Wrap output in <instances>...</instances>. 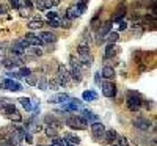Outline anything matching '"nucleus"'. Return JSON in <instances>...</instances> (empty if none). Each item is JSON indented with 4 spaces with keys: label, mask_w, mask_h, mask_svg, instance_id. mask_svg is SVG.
<instances>
[{
    "label": "nucleus",
    "mask_w": 157,
    "mask_h": 146,
    "mask_svg": "<svg viewBox=\"0 0 157 146\" xmlns=\"http://www.w3.org/2000/svg\"><path fill=\"white\" fill-rule=\"evenodd\" d=\"M143 98L140 93L137 91H129L127 93V98H126V105H127V109L130 112H138L141 109V105H143Z\"/></svg>",
    "instance_id": "nucleus-1"
},
{
    "label": "nucleus",
    "mask_w": 157,
    "mask_h": 146,
    "mask_svg": "<svg viewBox=\"0 0 157 146\" xmlns=\"http://www.w3.org/2000/svg\"><path fill=\"white\" fill-rule=\"evenodd\" d=\"M64 124H66L68 127H71V129H74V130H83L88 126L86 121L80 115H71V116H68L66 119H64Z\"/></svg>",
    "instance_id": "nucleus-2"
},
{
    "label": "nucleus",
    "mask_w": 157,
    "mask_h": 146,
    "mask_svg": "<svg viewBox=\"0 0 157 146\" xmlns=\"http://www.w3.org/2000/svg\"><path fill=\"white\" fill-rule=\"evenodd\" d=\"M58 80H60V83H61V86H66V85H69L71 83V75H69V71H68V68L64 64H60L58 66V69H57V75H55Z\"/></svg>",
    "instance_id": "nucleus-3"
},
{
    "label": "nucleus",
    "mask_w": 157,
    "mask_h": 146,
    "mask_svg": "<svg viewBox=\"0 0 157 146\" xmlns=\"http://www.w3.org/2000/svg\"><path fill=\"white\" fill-rule=\"evenodd\" d=\"M101 86H102V94L105 96V98H115L116 96V85L113 83V82H110V80H104L101 82Z\"/></svg>",
    "instance_id": "nucleus-4"
},
{
    "label": "nucleus",
    "mask_w": 157,
    "mask_h": 146,
    "mask_svg": "<svg viewBox=\"0 0 157 146\" xmlns=\"http://www.w3.org/2000/svg\"><path fill=\"white\" fill-rule=\"evenodd\" d=\"M91 127V135H93L94 140H101L104 137V132H105V126H104L101 121H96L93 124H90Z\"/></svg>",
    "instance_id": "nucleus-5"
},
{
    "label": "nucleus",
    "mask_w": 157,
    "mask_h": 146,
    "mask_svg": "<svg viewBox=\"0 0 157 146\" xmlns=\"http://www.w3.org/2000/svg\"><path fill=\"white\" fill-rule=\"evenodd\" d=\"M69 75H71V80L74 82V83H80L82 82V66H80V63H77V64H72V68H71V71H69Z\"/></svg>",
    "instance_id": "nucleus-6"
},
{
    "label": "nucleus",
    "mask_w": 157,
    "mask_h": 146,
    "mask_svg": "<svg viewBox=\"0 0 157 146\" xmlns=\"http://www.w3.org/2000/svg\"><path fill=\"white\" fill-rule=\"evenodd\" d=\"M2 90H10V91H21L22 90V85L17 82V80H13V79H5L0 85Z\"/></svg>",
    "instance_id": "nucleus-7"
},
{
    "label": "nucleus",
    "mask_w": 157,
    "mask_h": 146,
    "mask_svg": "<svg viewBox=\"0 0 157 146\" xmlns=\"http://www.w3.org/2000/svg\"><path fill=\"white\" fill-rule=\"evenodd\" d=\"M134 126L138 129V130H149L151 129V121L145 116H137L134 119Z\"/></svg>",
    "instance_id": "nucleus-8"
},
{
    "label": "nucleus",
    "mask_w": 157,
    "mask_h": 146,
    "mask_svg": "<svg viewBox=\"0 0 157 146\" xmlns=\"http://www.w3.org/2000/svg\"><path fill=\"white\" fill-rule=\"evenodd\" d=\"M82 112V118L85 119V121H86V124L90 126V124H93V123H96V121H99V116L96 115V113H93V112H91V110H80Z\"/></svg>",
    "instance_id": "nucleus-9"
},
{
    "label": "nucleus",
    "mask_w": 157,
    "mask_h": 146,
    "mask_svg": "<svg viewBox=\"0 0 157 146\" xmlns=\"http://www.w3.org/2000/svg\"><path fill=\"white\" fill-rule=\"evenodd\" d=\"M113 29V22L112 21H107V22H104L99 25V29H98V36H102V38H105L109 32H112Z\"/></svg>",
    "instance_id": "nucleus-10"
},
{
    "label": "nucleus",
    "mask_w": 157,
    "mask_h": 146,
    "mask_svg": "<svg viewBox=\"0 0 157 146\" xmlns=\"http://www.w3.org/2000/svg\"><path fill=\"white\" fill-rule=\"evenodd\" d=\"M124 16H126V5H124V3H121L120 6L116 8L115 14L112 16V22H121Z\"/></svg>",
    "instance_id": "nucleus-11"
},
{
    "label": "nucleus",
    "mask_w": 157,
    "mask_h": 146,
    "mask_svg": "<svg viewBox=\"0 0 157 146\" xmlns=\"http://www.w3.org/2000/svg\"><path fill=\"white\" fill-rule=\"evenodd\" d=\"M69 99H71V96L66 94V93H58V94L52 96L49 99V102H52V104H64V102H68Z\"/></svg>",
    "instance_id": "nucleus-12"
},
{
    "label": "nucleus",
    "mask_w": 157,
    "mask_h": 146,
    "mask_svg": "<svg viewBox=\"0 0 157 146\" xmlns=\"http://www.w3.org/2000/svg\"><path fill=\"white\" fill-rule=\"evenodd\" d=\"M38 38L41 39V41L46 44V43H55L57 41V35L52 33V32H41L38 35Z\"/></svg>",
    "instance_id": "nucleus-13"
},
{
    "label": "nucleus",
    "mask_w": 157,
    "mask_h": 146,
    "mask_svg": "<svg viewBox=\"0 0 157 146\" xmlns=\"http://www.w3.org/2000/svg\"><path fill=\"white\" fill-rule=\"evenodd\" d=\"M24 39L29 43V46H43L44 44L41 39L38 38V35H33V33H27L24 36Z\"/></svg>",
    "instance_id": "nucleus-14"
},
{
    "label": "nucleus",
    "mask_w": 157,
    "mask_h": 146,
    "mask_svg": "<svg viewBox=\"0 0 157 146\" xmlns=\"http://www.w3.org/2000/svg\"><path fill=\"white\" fill-rule=\"evenodd\" d=\"M44 123H46V126H49V127H55V129H60V127H61V121H60V119H57L54 115H47V116L44 118Z\"/></svg>",
    "instance_id": "nucleus-15"
},
{
    "label": "nucleus",
    "mask_w": 157,
    "mask_h": 146,
    "mask_svg": "<svg viewBox=\"0 0 157 146\" xmlns=\"http://www.w3.org/2000/svg\"><path fill=\"white\" fill-rule=\"evenodd\" d=\"M115 75H116V71L113 69V66H104L102 68V77L105 80H113Z\"/></svg>",
    "instance_id": "nucleus-16"
},
{
    "label": "nucleus",
    "mask_w": 157,
    "mask_h": 146,
    "mask_svg": "<svg viewBox=\"0 0 157 146\" xmlns=\"http://www.w3.org/2000/svg\"><path fill=\"white\" fill-rule=\"evenodd\" d=\"M116 137H118V132H116L115 129H109V130L105 129V132H104V137H102V138L105 140L107 143L112 144V143L116 141Z\"/></svg>",
    "instance_id": "nucleus-17"
},
{
    "label": "nucleus",
    "mask_w": 157,
    "mask_h": 146,
    "mask_svg": "<svg viewBox=\"0 0 157 146\" xmlns=\"http://www.w3.org/2000/svg\"><path fill=\"white\" fill-rule=\"evenodd\" d=\"M35 6L41 11H46V10H50L52 6V0H35Z\"/></svg>",
    "instance_id": "nucleus-18"
},
{
    "label": "nucleus",
    "mask_w": 157,
    "mask_h": 146,
    "mask_svg": "<svg viewBox=\"0 0 157 146\" xmlns=\"http://www.w3.org/2000/svg\"><path fill=\"white\" fill-rule=\"evenodd\" d=\"M64 141H66V144H72V146L80 144V138H78L77 135H74V134H69V132L64 134Z\"/></svg>",
    "instance_id": "nucleus-19"
},
{
    "label": "nucleus",
    "mask_w": 157,
    "mask_h": 146,
    "mask_svg": "<svg viewBox=\"0 0 157 146\" xmlns=\"http://www.w3.org/2000/svg\"><path fill=\"white\" fill-rule=\"evenodd\" d=\"M47 88L54 90V91H58L61 88V83H60V80L57 77H50V79H47Z\"/></svg>",
    "instance_id": "nucleus-20"
},
{
    "label": "nucleus",
    "mask_w": 157,
    "mask_h": 146,
    "mask_svg": "<svg viewBox=\"0 0 157 146\" xmlns=\"http://www.w3.org/2000/svg\"><path fill=\"white\" fill-rule=\"evenodd\" d=\"M0 110H2L3 112V115L5 116H8V115H11L13 112H16V107H14V104H11V102H5L3 105H2V107H0Z\"/></svg>",
    "instance_id": "nucleus-21"
},
{
    "label": "nucleus",
    "mask_w": 157,
    "mask_h": 146,
    "mask_svg": "<svg viewBox=\"0 0 157 146\" xmlns=\"http://www.w3.org/2000/svg\"><path fill=\"white\" fill-rule=\"evenodd\" d=\"M116 52H118V49H116V46H115V44H107V47H105V54H104V57H105V60L113 58V57L116 55Z\"/></svg>",
    "instance_id": "nucleus-22"
},
{
    "label": "nucleus",
    "mask_w": 157,
    "mask_h": 146,
    "mask_svg": "<svg viewBox=\"0 0 157 146\" xmlns=\"http://www.w3.org/2000/svg\"><path fill=\"white\" fill-rule=\"evenodd\" d=\"M77 54H78V57H85V55H90V47H88V44L83 41V43H80L77 46Z\"/></svg>",
    "instance_id": "nucleus-23"
},
{
    "label": "nucleus",
    "mask_w": 157,
    "mask_h": 146,
    "mask_svg": "<svg viewBox=\"0 0 157 146\" xmlns=\"http://www.w3.org/2000/svg\"><path fill=\"white\" fill-rule=\"evenodd\" d=\"M82 98H83V101H86V102L96 101V99H98V93H96V91H93V90H86V91H83Z\"/></svg>",
    "instance_id": "nucleus-24"
},
{
    "label": "nucleus",
    "mask_w": 157,
    "mask_h": 146,
    "mask_svg": "<svg viewBox=\"0 0 157 146\" xmlns=\"http://www.w3.org/2000/svg\"><path fill=\"white\" fill-rule=\"evenodd\" d=\"M66 13H68L66 17H69V19H74V17H78V16H80V13H78V10H77L75 5H71V6L68 8Z\"/></svg>",
    "instance_id": "nucleus-25"
},
{
    "label": "nucleus",
    "mask_w": 157,
    "mask_h": 146,
    "mask_svg": "<svg viewBox=\"0 0 157 146\" xmlns=\"http://www.w3.org/2000/svg\"><path fill=\"white\" fill-rule=\"evenodd\" d=\"M105 39L109 41V44H115L118 39H120V35H118V32H109Z\"/></svg>",
    "instance_id": "nucleus-26"
},
{
    "label": "nucleus",
    "mask_w": 157,
    "mask_h": 146,
    "mask_svg": "<svg viewBox=\"0 0 157 146\" xmlns=\"http://www.w3.org/2000/svg\"><path fill=\"white\" fill-rule=\"evenodd\" d=\"M43 25H44V22H43L41 19H38V21H32V22H29L27 27H29L30 30H38V29H41Z\"/></svg>",
    "instance_id": "nucleus-27"
},
{
    "label": "nucleus",
    "mask_w": 157,
    "mask_h": 146,
    "mask_svg": "<svg viewBox=\"0 0 157 146\" xmlns=\"http://www.w3.org/2000/svg\"><path fill=\"white\" fill-rule=\"evenodd\" d=\"M44 132H46V135L49 137V138H55V137H58V129H55V127H46L44 129Z\"/></svg>",
    "instance_id": "nucleus-28"
},
{
    "label": "nucleus",
    "mask_w": 157,
    "mask_h": 146,
    "mask_svg": "<svg viewBox=\"0 0 157 146\" xmlns=\"http://www.w3.org/2000/svg\"><path fill=\"white\" fill-rule=\"evenodd\" d=\"M36 86H38L39 90H43V91H46V90H47V77H46V75H43V77L39 79L38 82H36Z\"/></svg>",
    "instance_id": "nucleus-29"
},
{
    "label": "nucleus",
    "mask_w": 157,
    "mask_h": 146,
    "mask_svg": "<svg viewBox=\"0 0 157 146\" xmlns=\"http://www.w3.org/2000/svg\"><path fill=\"white\" fill-rule=\"evenodd\" d=\"M19 102H21V105H22V107H24L25 110H27V112H30V110H32V102H30V99H29V98H21V99H19Z\"/></svg>",
    "instance_id": "nucleus-30"
},
{
    "label": "nucleus",
    "mask_w": 157,
    "mask_h": 146,
    "mask_svg": "<svg viewBox=\"0 0 157 146\" xmlns=\"http://www.w3.org/2000/svg\"><path fill=\"white\" fill-rule=\"evenodd\" d=\"M86 5H88V0H78V2L75 3V6H77V10H78V13H80V14H83V13H85Z\"/></svg>",
    "instance_id": "nucleus-31"
},
{
    "label": "nucleus",
    "mask_w": 157,
    "mask_h": 146,
    "mask_svg": "<svg viewBox=\"0 0 157 146\" xmlns=\"http://www.w3.org/2000/svg\"><path fill=\"white\" fill-rule=\"evenodd\" d=\"M115 143H116L118 146H129V140H127L124 135H118Z\"/></svg>",
    "instance_id": "nucleus-32"
},
{
    "label": "nucleus",
    "mask_w": 157,
    "mask_h": 146,
    "mask_svg": "<svg viewBox=\"0 0 157 146\" xmlns=\"http://www.w3.org/2000/svg\"><path fill=\"white\" fill-rule=\"evenodd\" d=\"M46 25H49L50 29H58V27H60V19H58V17H57V19H47Z\"/></svg>",
    "instance_id": "nucleus-33"
},
{
    "label": "nucleus",
    "mask_w": 157,
    "mask_h": 146,
    "mask_svg": "<svg viewBox=\"0 0 157 146\" xmlns=\"http://www.w3.org/2000/svg\"><path fill=\"white\" fill-rule=\"evenodd\" d=\"M8 118L11 119V121H14V123H21L22 121V115L19 112H13L11 115H8Z\"/></svg>",
    "instance_id": "nucleus-34"
},
{
    "label": "nucleus",
    "mask_w": 157,
    "mask_h": 146,
    "mask_svg": "<svg viewBox=\"0 0 157 146\" xmlns=\"http://www.w3.org/2000/svg\"><path fill=\"white\" fill-rule=\"evenodd\" d=\"M36 82H38V79H36V75H33V74H30V75L25 77V83H27V85L35 86V85H36Z\"/></svg>",
    "instance_id": "nucleus-35"
},
{
    "label": "nucleus",
    "mask_w": 157,
    "mask_h": 146,
    "mask_svg": "<svg viewBox=\"0 0 157 146\" xmlns=\"http://www.w3.org/2000/svg\"><path fill=\"white\" fill-rule=\"evenodd\" d=\"M17 74H19V77H24V79H25L27 75H30V74H32V69H30V68H25V66H22V68L19 69V72H17Z\"/></svg>",
    "instance_id": "nucleus-36"
},
{
    "label": "nucleus",
    "mask_w": 157,
    "mask_h": 146,
    "mask_svg": "<svg viewBox=\"0 0 157 146\" xmlns=\"http://www.w3.org/2000/svg\"><path fill=\"white\" fill-rule=\"evenodd\" d=\"M50 146H66V141H64V140H61L60 137H55L54 140H52Z\"/></svg>",
    "instance_id": "nucleus-37"
},
{
    "label": "nucleus",
    "mask_w": 157,
    "mask_h": 146,
    "mask_svg": "<svg viewBox=\"0 0 157 146\" xmlns=\"http://www.w3.org/2000/svg\"><path fill=\"white\" fill-rule=\"evenodd\" d=\"M60 27L69 29V27H71V19H69V17H64V16H63V19H60Z\"/></svg>",
    "instance_id": "nucleus-38"
},
{
    "label": "nucleus",
    "mask_w": 157,
    "mask_h": 146,
    "mask_svg": "<svg viewBox=\"0 0 157 146\" xmlns=\"http://www.w3.org/2000/svg\"><path fill=\"white\" fill-rule=\"evenodd\" d=\"M8 3H10L11 8H14V10L19 8V0H8Z\"/></svg>",
    "instance_id": "nucleus-39"
},
{
    "label": "nucleus",
    "mask_w": 157,
    "mask_h": 146,
    "mask_svg": "<svg viewBox=\"0 0 157 146\" xmlns=\"http://www.w3.org/2000/svg\"><path fill=\"white\" fill-rule=\"evenodd\" d=\"M32 52H33L35 55H38V57H39V55H43V50L39 49V46H33V50H32Z\"/></svg>",
    "instance_id": "nucleus-40"
},
{
    "label": "nucleus",
    "mask_w": 157,
    "mask_h": 146,
    "mask_svg": "<svg viewBox=\"0 0 157 146\" xmlns=\"http://www.w3.org/2000/svg\"><path fill=\"white\" fill-rule=\"evenodd\" d=\"M6 75H8V77H10V79H13V80H17V79H21V77H19V74H17V72H8V74H6Z\"/></svg>",
    "instance_id": "nucleus-41"
},
{
    "label": "nucleus",
    "mask_w": 157,
    "mask_h": 146,
    "mask_svg": "<svg viewBox=\"0 0 157 146\" xmlns=\"http://www.w3.org/2000/svg\"><path fill=\"white\" fill-rule=\"evenodd\" d=\"M57 17H58V14L55 11H49L47 13V19H57Z\"/></svg>",
    "instance_id": "nucleus-42"
},
{
    "label": "nucleus",
    "mask_w": 157,
    "mask_h": 146,
    "mask_svg": "<svg viewBox=\"0 0 157 146\" xmlns=\"http://www.w3.org/2000/svg\"><path fill=\"white\" fill-rule=\"evenodd\" d=\"M5 13H8V6L3 5V3H0V14H5Z\"/></svg>",
    "instance_id": "nucleus-43"
},
{
    "label": "nucleus",
    "mask_w": 157,
    "mask_h": 146,
    "mask_svg": "<svg viewBox=\"0 0 157 146\" xmlns=\"http://www.w3.org/2000/svg\"><path fill=\"white\" fill-rule=\"evenodd\" d=\"M126 29H127V22L121 21V22H120V32H124Z\"/></svg>",
    "instance_id": "nucleus-44"
},
{
    "label": "nucleus",
    "mask_w": 157,
    "mask_h": 146,
    "mask_svg": "<svg viewBox=\"0 0 157 146\" xmlns=\"http://www.w3.org/2000/svg\"><path fill=\"white\" fill-rule=\"evenodd\" d=\"M94 80H96V83H98V85H101V82H102V79H101V72H96V74H94Z\"/></svg>",
    "instance_id": "nucleus-45"
},
{
    "label": "nucleus",
    "mask_w": 157,
    "mask_h": 146,
    "mask_svg": "<svg viewBox=\"0 0 157 146\" xmlns=\"http://www.w3.org/2000/svg\"><path fill=\"white\" fill-rule=\"evenodd\" d=\"M110 146H118V144H116V143H112V144H110Z\"/></svg>",
    "instance_id": "nucleus-46"
},
{
    "label": "nucleus",
    "mask_w": 157,
    "mask_h": 146,
    "mask_svg": "<svg viewBox=\"0 0 157 146\" xmlns=\"http://www.w3.org/2000/svg\"><path fill=\"white\" fill-rule=\"evenodd\" d=\"M66 146H72V144H66Z\"/></svg>",
    "instance_id": "nucleus-47"
},
{
    "label": "nucleus",
    "mask_w": 157,
    "mask_h": 146,
    "mask_svg": "<svg viewBox=\"0 0 157 146\" xmlns=\"http://www.w3.org/2000/svg\"><path fill=\"white\" fill-rule=\"evenodd\" d=\"M38 146H43V144H38Z\"/></svg>",
    "instance_id": "nucleus-48"
}]
</instances>
